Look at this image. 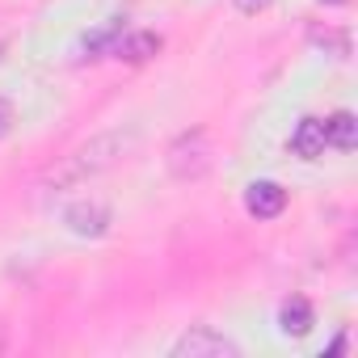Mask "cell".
I'll return each mask as SVG.
<instances>
[{
  "label": "cell",
  "instance_id": "5b68a950",
  "mask_svg": "<svg viewBox=\"0 0 358 358\" xmlns=\"http://www.w3.org/2000/svg\"><path fill=\"white\" fill-rule=\"evenodd\" d=\"M245 207H249V215H257V220H274V215L287 207V190H282L278 182H253L249 194H245Z\"/></svg>",
  "mask_w": 358,
  "mask_h": 358
},
{
  "label": "cell",
  "instance_id": "ba28073f",
  "mask_svg": "<svg viewBox=\"0 0 358 358\" xmlns=\"http://www.w3.org/2000/svg\"><path fill=\"white\" fill-rule=\"evenodd\" d=\"M278 324H282V333L303 337V333L312 329V303H308L303 295H291V299L282 303V312H278Z\"/></svg>",
  "mask_w": 358,
  "mask_h": 358
},
{
  "label": "cell",
  "instance_id": "9c48e42d",
  "mask_svg": "<svg viewBox=\"0 0 358 358\" xmlns=\"http://www.w3.org/2000/svg\"><path fill=\"white\" fill-rule=\"evenodd\" d=\"M324 139L350 152V148H354V139H358V131H354V114H333V118L324 122Z\"/></svg>",
  "mask_w": 358,
  "mask_h": 358
},
{
  "label": "cell",
  "instance_id": "277c9868",
  "mask_svg": "<svg viewBox=\"0 0 358 358\" xmlns=\"http://www.w3.org/2000/svg\"><path fill=\"white\" fill-rule=\"evenodd\" d=\"M160 51V38L156 34H148V30H139V34H114V43H110V55L114 59H127V64H143V59H152Z\"/></svg>",
  "mask_w": 358,
  "mask_h": 358
},
{
  "label": "cell",
  "instance_id": "7c38bea8",
  "mask_svg": "<svg viewBox=\"0 0 358 358\" xmlns=\"http://www.w3.org/2000/svg\"><path fill=\"white\" fill-rule=\"evenodd\" d=\"M324 5H341V0H324Z\"/></svg>",
  "mask_w": 358,
  "mask_h": 358
},
{
  "label": "cell",
  "instance_id": "6da1fadb",
  "mask_svg": "<svg viewBox=\"0 0 358 358\" xmlns=\"http://www.w3.org/2000/svg\"><path fill=\"white\" fill-rule=\"evenodd\" d=\"M131 143H135V135H131V131H106V135L89 139V143H85V148H76L59 169H51V186H80V182H89V177H97V173L114 169Z\"/></svg>",
  "mask_w": 358,
  "mask_h": 358
},
{
  "label": "cell",
  "instance_id": "8fae6325",
  "mask_svg": "<svg viewBox=\"0 0 358 358\" xmlns=\"http://www.w3.org/2000/svg\"><path fill=\"white\" fill-rule=\"evenodd\" d=\"M236 9L241 13H262V9H270V0H236Z\"/></svg>",
  "mask_w": 358,
  "mask_h": 358
},
{
  "label": "cell",
  "instance_id": "7a4b0ae2",
  "mask_svg": "<svg viewBox=\"0 0 358 358\" xmlns=\"http://www.w3.org/2000/svg\"><path fill=\"white\" fill-rule=\"evenodd\" d=\"M211 160H215V148H211V135L203 127L186 131L169 148V169H173L177 182H199V177L211 169Z\"/></svg>",
  "mask_w": 358,
  "mask_h": 358
},
{
  "label": "cell",
  "instance_id": "30bf717a",
  "mask_svg": "<svg viewBox=\"0 0 358 358\" xmlns=\"http://www.w3.org/2000/svg\"><path fill=\"white\" fill-rule=\"evenodd\" d=\"M13 131V106L5 101V97H0V139H5Z\"/></svg>",
  "mask_w": 358,
  "mask_h": 358
},
{
  "label": "cell",
  "instance_id": "52a82bcc",
  "mask_svg": "<svg viewBox=\"0 0 358 358\" xmlns=\"http://www.w3.org/2000/svg\"><path fill=\"white\" fill-rule=\"evenodd\" d=\"M64 220H68V228L80 232V236H101L106 224H110V211H106L101 203H76V207H68Z\"/></svg>",
  "mask_w": 358,
  "mask_h": 358
},
{
  "label": "cell",
  "instance_id": "3957f363",
  "mask_svg": "<svg viewBox=\"0 0 358 358\" xmlns=\"http://www.w3.org/2000/svg\"><path fill=\"white\" fill-rule=\"evenodd\" d=\"M236 358L241 354V345L236 341H228L224 333H215V329H207V324H199V329H190L182 341L173 345V358Z\"/></svg>",
  "mask_w": 358,
  "mask_h": 358
},
{
  "label": "cell",
  "instance_id": "8992f818",
  "mask_svg": "<svg viewBox=\"0 0 358 358\" xmlns=\"http://www.w3.org/2000/svg\"><path fill=\"white\" fill-rule=\"evenodd\" d=\"M324 148H329L324 122H320V118H303V122L295 127V135H291V152L303 156V160H316V156H324Z\"/></svg>",
  "mask_w": 358,
  "mask_h": 358
}]
</instances>
